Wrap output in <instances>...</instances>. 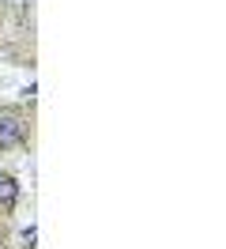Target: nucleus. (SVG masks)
Instances as JSON below:
<instances>
[{
  "label": "nucleus",
  "instance_id": "f257e3e1",
  "mask_svg": "<svg viewBox=\"0 0 226 249\" xmlns=\"http://www.w3.org/2000/svg\"><path fill=\"white\" fill-rule=\"evenodd\" d=\"M30 140V121L15 109H0V147H19Z\"/></svg>",
  "mask_w": 226,
  "mask_h": 249
},
{
  "label": "nucleus",
  "instance_id": "f03ea898",
  "mask_svg": "<svg viewBox=\"0 0 226 249\" xmlns=\"http://www.w3.org/2000/svg\"><path fill=\"white\" fill-rule=\"evenodd\" d=\"M15 204H19V181L0 174V212H15Z\"/></svg>",
  "mask_w": 226,
  "mask_h": 249
}]
</instances>
